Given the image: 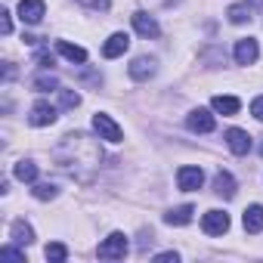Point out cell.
<instances>
[{"label":"cell","instance_id":"6da1fadb","mask_svg":"<svg viewBox=\"0 0 263 263\" xmlns=\"http://www.w3.org/2000/svg\"><path fill=\"white\" fill-rule=\"evenodd\" d=\"M53 161L74 177L78 183H93V177L99 174V161H102V149L93 137L87 134H68L59 140V146L53 149Z\"/></svg>","mask_w":263,"mask_h":263},{"label":"cell","instance_id":"7a4b0ae2","mask_svg":"<svg viewBox=\"0 0 263 263\" xmlns=\"http://www.w3.org/2000/svg\"><path fill=\"white\" fill-rule=\"evenodd\" d=\"M127 235L124 232H111L99 248H96V254H99V260H124L127 257Z\"/></svg>","mask_w":263,"mask_h":263},{"label":"cell","instance_id":"3957f363","mask_svg":"<svg viewBox=\"0 0 263 263\" xmlns=\"http://www.w3.org/2000/svg\"><path fill=\"white\" fill-rule=\"evenodd\" d=\"M93 130L99 134V140H105V143H121L124 140V130L115 124V118L111 115H105V111H96L93 115Z\"/></svg>","mask_w":263,"mask_h":263},{"label":"cell","instance_id":"277c9868","mask_svg":"<svg viewBox=\"0 0 263 263\" xmlns=\"http://www.w3.org/2000/svg\"><path fill=\"white\" fill-rule=\"evenodd\" d=\"M201 183H204V171H201V167L186 164V167H180V171H177V186H180L183 192H198V189H201Z\"/></svg>","mask_w":263,"mask_h":263},{"label":"cell","instance_id":"5b68a950","mask_svg":"<svg viewBox=\"0 0 263 263\" xmlns=\"http://www.w3.org/2000/svg\"><path fill=\"white\" fill-rule=\"evenodd\" d=\"M56 105H50V102H34L31 105V115H28V124L31 127H50V124H56Z\"/></svg>","mask_w":263,"mask_h":263},{"label":"cell","instance_id":"8992f818","mask_svg":"<svg viewBox=\"0 0 263 263\" xmlns=\"http://www.w3.org/2000/svg\"><path fill=\"white\" fill-rule=\"evenodd\" d=\"M201 229H204V235H223L229 229V214L226 211H208L201 217Z\"/></svg>","mask_w":263,"mask_h":263},{"label":"cell","instance_id":"52a82bcc","mask_svg":"<svg viewBox=\"0 0 263 263\" xmlns=\"http://www.w3.org/2000/svg\"><path fill=\"white\" fill-rule=\"evenodd\" d=\"M47 13V4L44 0H19V19L25 25H37Z\"/></svg>","mask_w":263,"mask_h":263},{"label":"cell","instance_id":"ba28073f","mask_svg":"<svg viewBox=\"0 0 263 263\" xmlns=\"http://www.w3.org/2000/svg\"><path fill=\"white\" fill-rule=\"evenodd\" d=\"M186 127L192 130V134H211L214 130V115L208 108H192L189 118H186Z\"/></svg>","mask_w":263,"mask_h":263},{"label":"cell","instance_id":"9c48e42d","mask_svg":"<svg viewBox=\"0 0 263 263\" xmlns=\"http://www.w3.org/2000/svg\"><path fill=\"white\" fill-rule=\"evenodd\" d=\"M223 140H226V146H229L232 155H248L251 152V137L245 134V130H238V127H229L226 134H223Z\"/></svg>","mask_w":263,"mask_h":263},{"label":"cell","instance_id":"30bf717a","mask_svg":"<svg viewBox=\"0 0 263 263\" xmlns=\"http://www.w3.org/2000/svg\"><path fill=\"white\" fill-rule=\"evenodd\" d=\"M257 56H260V47H257L254 37H241V41L235 44V62H238V65H254Z\"/></svg>","mask_w":263,"mask_h":263},{"label":"cell","instance_id":"8fae6325","mask_svg":"<svg viewBox=\"0 0 263 263\" xmlns=\"http://www.w3.org/2000/svg\"><path fill=\"white\" fill-rule=\"evenodd\" d=\"M127 47H130V37H127L124 31H115V34L102 44V56H105V59H118V56L127 53Z\"/></svg>","mask_w":263,"mask_h":263},{"label":"cell","instance_id":"7c38bea8","mask_svg":"<svg viewBox=\"0 0 263 263\" xmlns=\"http://www.w3.org/2000/svg\"><path fill=\"white\" fill-rule=\"evenodd\" d=\"M241 226H245V232H251V235L263 232V204H251V208H245V214H241Z\"/></svg>","mask_w":263,"mask_h":263},{"label":"cell","instance_id":"4fadbf2b","mask_svg":"<svg viewBox=\"0 0 263 263\" xmlns=\"http://www.w3.org/2000/svg\"><path fill=\"white\" fill-rule=\"evenodd\" d=\"M134 28H137V34L140 37H158L161 34V28H158V22L149 16V13H134Z\"/></svg>","mask_w":263,"mask_h":263},{"label":"cell","instance_id":"5bb4252c","mask_svg":"<svg viewBox=\"0 0 263 263\" xmlns=\"http://www.w3.org/2000/svg\"><path fill=\"white\" fill-rule=\"evenodd\" d=\"M130 78L134 81H149L152 74H155V59H149V56H140V59H134L130 62Z\"/></svg>","mask_w":263,"mask_h":263},{"label":"cell","instance_id":"9a60e30c","mask_svg":"<svg viewBox=\"0 0 263 263\" xmlns=\"http://www.w3.org/2000/svg\"><path fill=\"white\" fill-rule=\"evenodd\" d=\"M214 192H217L220 198H235V180H232V174L220 171V174L214 177Z\"/></svg>","mask_w":263,"mask_h":263},{"label":"cell","instance_id":"2e32d148","mask_svg":"<svg viewBox=\"0 0 263 263\" xmlns=\"http://www.w3.org/2000/svg\"><path fill=\"white\" fill-rule=\"evenodd\" d=\"M192 214H195L192 204H180V208H174V211L164 214V223H167V226H186V223L192 220Z\"/></svg>","mask_w":263,"mask_h":263},{"label":"cell","instance_id":"e0dca14e","mask_svg":"<svg viewBox=\"0 0 263 263\" xmlns=\"http://www.w3.org/2000/svg\"><path fill=\"white\" fill-rule=\"evenodd\" d=\"M211 105H214V111H220V115H238V108H241V102L235 99V96H214L211 99Z\"/></svg>","mask_w":263,"mask_h":263},{"label":"cell","instance_id":"ac0fdd59","mask_svg":"<svg viewBox=\"0 0 263 263\" xmlns=\"http://www.w3.org/2000/svg\"><path fill=\"white\" fill-rule=\"evenodd\" d=\"M10 235H13L16 245H31V241H34V229H31L25 220H16V223L10 226Z\"/></svg>","mask_w":263,"mask_h":263},{"label":"cell","instance_id":"d6986e66","mask_svg":"<svg viewBox=\"0 0 263 263\" xmlns=\"http://www.w3.org/2000/svg\"><path fill=\"white\" fill-rule=\"evenodd\" d=\"M56 50L68 59V62H87V50L84 47H78V44H68V41H59L56 44Z\"/></svg>","mask_w":263,"mask_h":263},{"label":"cell","instance_id":"ffe728a7","mask_svg":"<svg viewBox=\"0 0 263 263\" xmlns=\"http://www.w3.org/2000/svg\"><path fill=\"white\" fill-rule=\"evenodd\" d=\"M226 16H229L232 25H245V22L254 19V16H251V4H232V7L226 10Z\"/></svg>","mask_w":263,"mask_h":263},{"label":"cell","instance_id":"44dd1931","mask_svg":"<svg viewBox=\"0 0 263 263\" xmlns=\"http://www.w3.org/2000/svg\"><path fill=\"white\" fill-rule=\"evenodd\" d=\"M13 174H16V180H22V183H34V180H37V164H34V161H19V164L13 167Z\"/></svg>","mask_w":263,"mask_h":263},{"label":"cell","instance_id":"7402d4cb","mask_svg":"<svg viewBox=\"0 0 263 263\" xmlns=\"http://www.w3.org/2000/svg\"><path fill=\"white\" fill-rule=\"evenodd\" d=\"M31 195H34L37 201H50V198H56V195H59V189H56L53 183H34Z\"/></svg>","mask_w":263,"mask_h":263},{"label":"cell","instance_id":"603a6c76","mask_svg":"<svg viewBox=\"0 0 263 263\" xmlns=\"http://www.w3.org/2000/svg\"><path fill=\"white\" fill-rule=\"evenodd\" d=\"M44 254H47V260H50V263H62V260L68 257V248H65L62 241H53V245H47V251H44Z\"/></svg>","mask_w":263,"mask_h":263},{"label":"cell","instance_id":"cb8c5ba5","mask_svg":"<svg viewBox=\"0 0 263 263\" xmlns=\"http://www.w3.org/2000/svg\"><path fill=\"white\" fill-rule=\"evenodd\" d=\"M34 90H37V93H50V90H59V81H56L53 74H41V78H34Z\"/></svg>","mask_w":263,"mask_h":263},{"label":"cell","instance_id":"d4e9b609","mask_svg":"<svg viewBox=\"0 0 263 263\" xmlns=\"http://www.w3.org/2000/svg\"><path fill=\"white\" fill-rule=\"evenodd\" d=\"M56 93H59L62 108H78V105H81V96H78L74 90H56Z\"/></svg>","mask_w":263,"mask_h":263},{"label":"cell","instance_id":"484cf974","mask_svg":"<svg viewBox=\"0 0 263 263\" xmlns=\"http://www.w3.org/2000/svg\"><path fill=\"white\" fill-rule=\"evenodd\" d=\"M0 31H4V34H7V37H10V34H13V16H10V13H7V10H4V13H0Z\"/></svg>","mask_w":263,"mask_h":263},{"label":"cell","instance_id":"4316f807","mask_svg":"<svg viewBox=\"0 0 263 263\" xmlns=\"http://www.w3.org/2000/svg\"><path fill=\"white\" fill-rule=\"evenodd\" d=\"M0 260H25V254L16 248H0Z\"/></svg>","mask_w":263,"mask_h":263},{"label":"cell","instance_id":"83f0119b","mask_svg":"<svg viewBox=\"0 0 263 263\" xmlns=\"http://www.w3.org/2000/svg\"><path fill=\"white\" fill-rule=\"evenodd\" d=\"M78 4L87 10H108V0H78Z\"/></svg>","mask_w":263,"mask_h":263},{"label":"cell","instance_id":"f1b7e54d","mask_svg":"<svg viewBox=\"0 0 263 263\" xmlns=\"http://www.w3.org/2000/svg\"><path fill=\"white\" fill-rule=\"evenodd\" d=\"M37 65H41L44 71H50V68H53V56H50L47 50H44V53H37Z\"/></svg>","mask_w":263,"mask_h":263},{"label":"cell","instance_id":"f546056e","mask_svg":"<svg viewBox=\"0 0 263 263\" xmlns=\"http://www.w3.org/2000/svg\"><path fill=\"white\" fill-rule=\"evenodd\" d=\"M171 260L177 263V260H180V254H177V251H164V254H155V263H171Z\"/></svg>","mask_w":263,"mask_h":263},{"label":"cell","instance_id":"4dcf8cb0","mask_svg":"<svg viewBox=\"0 0 263 263\" xmlns=\"http://www.w3.org/2000/svg\"><path fill=\"white\" fill-rule=\"evenodd\" d=\"M251 115H254L257 121H263V96H257V99L251 102Z\"/></svg>","mask_w":263,"mask_h":263}]
</instances>
